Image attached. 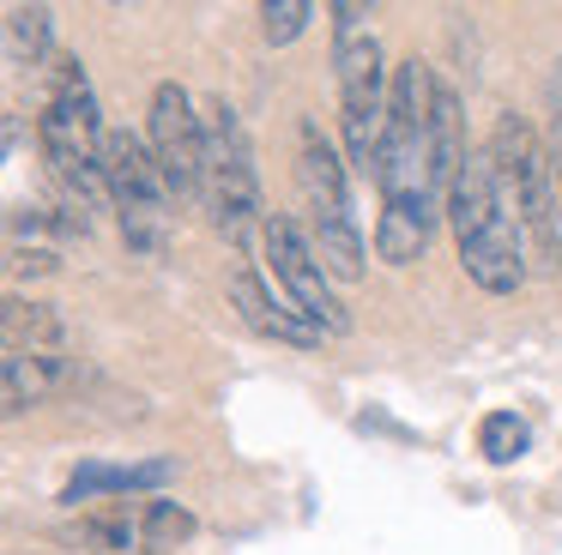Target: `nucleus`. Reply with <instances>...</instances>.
<instances>
[{
  "label": "nucleus",
  "mask_w": 562,
  "mask_h": 555,
  "mask_svg": "<svg viewBox=\"0 0 562 555\" xmlns=\"http://www.w3.org/2000/svg\"><path fill=\"white\" fill-rule=\"evenodd\" d=\"M436 67L429 60H400L393 67V103L375 151V188H381V224H375V253L387 265H412L429 248V229L448 212V181L436 163Z\"/></svg>",
  "instance_id": "1"
},
{
  "label": "nucleus",
  "mask_w": 562,
  "mask_h": 555,
  "mask_svg": "<svg viewBox=\"0 0 562 555\" xmlns=\"http://www.w3.org/2000/svg\"><path fill=\"white\" fill-rule=\"evenodd\" d=\"M37 139H43V163L61 181V205L79 212L91 224V205L103 200V127L98 115V91L79 55H55L49 60V84H43V109H37Z\"/></svg>",
  "instance_id": "2"
},
{
  "label": "nucleus",
  "mask_w": 562,
  "mask_h": 555,
  "mask_svg": "<svg viewBox=\"0 0 562 555\" xmlns=\"http://www.w3.org/2000/svg\"><path fill=\"white\" fill-rule=\"evenodd\" d=\"M448 224H453L460 265L477 290L514 296V290L526 284V248H520V229H514L508 205H502L490 151L460 157V169H453V181H448Z\"/></svg>",
  "instance_id": "3"
},
{
  "label": "nucleus",
  "mask_w": 562,
  "mask_h": 555,
  "mask_svg": "<svg viewBox=\"0 0 562 555\" xmlns=\"http://www.w3.org/2000/svg\"><path fill=\"white\" fill-rule=\"evenodd\" d=\"M490 169H496L502 205H508L520 248L538 272H562V188H557V163H550L544 139L532 133L526 115H496L490 127Z\"/></svg>",
  "instance_id": "4"
},
{
  "label": "nucleus",
  "mask_w": 562,
  "mask_h": 555,
  "mask_svg": "<svg viewBox=\"0 0 562 555\" xmlns=\"http://www.w3.org/2000/svg\"><path fill=\"white\" fill-rule=\"evenodd\" d=\"M333 79H339V109H345V157L363 175H375V151H381V127H387V103H393V72L381 55V36L369 24V7L339 0L333 7Z\"/></svg>",
  "instance_id": "5"
},
{
  "label": "nucleus",
  "mask_w": 562,
  "mask_h": 555,
  "mask_svg": "<svg viewBox=\"0 0 562 555\" xmlns=\"http://www.w3.org/2000/svg\"><path fill=\"white\" fill-rule=\"evenodd\" d=\"M296 181H303V205H308V229H315V253L327 265V278L357 284L363 278V229L351 217V188H345V163L327 145V133L315 121L296 127Z\"/></svg>",
  "instance_id": "6"
},
{
  "label": "nucleus",
  "mask_w": 562,
  "mask_h": 555,
  "mask_svg": "<svg viewBox=\"0 0 562 555\" xmlns=\"http://www.w3.org/2000/svg\"><path fill=\"white\" fill-rule=\"evenodd\" d=\"M200 133H206V200L200 205L231 241H248V229L267 224V217H260V169H255V145L243 133V115L224 97H206Z\"/></svg>",
  "instance_id": "7"
},
{
  "label": "nucleus",
  "mask_w": 562,
  "mask_h": 555,
  "mask_svg": "<svg viewBox=\"0 0 562 555\" xmlns=\"http://www.w3.org/2000/svg\"><path fill=\"white\" fill-rule=\"evenodd\" d=\"M103 193H110L115 217H122V241L146 260H158L170 248V188H164L151 145L127 127H110L103 139Z\"/></svg>",
  "instance_id": "8"
},
{
  "label": "nucleus",
  "mask_w": 562,
  "mask_h": 555,
  "mask_svg": "<svg viewBox=\"0 0 562 555\" xmlns=\"http://www.w3.org/2000/svg\"><path fill=\"white\" fill-rule=\"evenodd\" d=\"M260 248H267L272 284L284 290V302H291L315 332H351V314L339 308V296H333V278H327V265H321V253H315V236H303L296 217L267 212Z\"/></svg>",
  "instance_id": "9"
},
{
  "label": "nucleus",
  "mask_w": 562,
  "mask_h": 555,
  "mask_svg": "<svg viewBox=\"0 0 562 555\" xmlns=\"http://www.w3.org/2000/svg\"><path fill=\"white\" fill-rule=\"evenodd\" d=\"M146 145H151V163H158V175H164V188H170L176 205L206 200V133H200V103L182 84L164 79L158 91H151Z\"/></svg>",
  "instance_id": "10"
},
{
  "label": "nucleus",
  "mask_w": 562,
  "mask_h": 555,
  "mask_svg": "<svg viewBox=\"0 0 562 555\" xmlns=\"http://www.w3.org/2000/svg\"><path fill=\"white\" fill-rule=\"evenodd\" d=\"M231 302H236V314H243L248 332L272 338V344H296V350H315V344H321V332L291 308V302L272 296L260 272H236V278H231Z\"/></svg>",
  "instance_id": "11"
},
{
  "label": "nucleus",
  "mask_w": 562,
  "mask_h": 555,
  "mask_svg": "<svg viewBox=\"0 0 562 555\" xmlns=\"http://www.w3.org/2000/svg\"><path fill=\"white\" fill-rule=\"evenodd\" d=\"M67 374H74V356H67V350H7V362H0L7 410L19 417V410L43 405L55 386H67Z\"/></svg>",
  "instance_id": "12"
},
{
  "label": "nucleus",
  "mask_w": 562,
  "mask_h": 555,
  "mask_svg": "<svg viewBox=\"0 0 562 555\" xmlns=\"http://www.w3.org/2000/svg\"><path fill=\"white\" fill-rule=\"evenodd\" d=\"M170 483V458H146V465H79L61 483V507L98 501V495H127V489H158Z\"/></svg>",
  "instance_id": "13"
},
{
  "label": "nucleus",
  "mask_w": 562,
  "mask_h": 555,
  "mask_svg": "<svg viewBox=\"0 0 562 555\" xmlns=\"http://www.w3.org/2000/svg\"><path fill=\"white\" fill-rule=\"evenodd\" d=\"M0 31H7V43H0L7 67H13V72L43 67V60H49V36H55V12L49 7H7Z\"/></svg>",
  "instance_id": "14"
},
{
  "label": "nucleus",
  "mask_w": 562,
  "mask_h": 555,
  "mask_svg": "<svg viewBox=\"0 0 562 555\" xmlns=\"http://www.w3.org/2000/svg\"><path fill=\"white\" fill-rule=\"evenodd\" d=\"M7 350H67V326L49 302H25V296H7Z\"/></svg>",
  "instance_id": "15"
},
{
  "label": "nucleus",
  "mask_w": 562,
  "mask_h": 555,
  "mask_svg": "<svg viewBox=\"0 0 562 555\" xmlns=\"http://www.w3.org/2000/svg\"><path fill=\"white\" fill-rule=\"evenodd\" d=\"M74 543H86V550H103V555H127L146 543V531H139V513H127V507H115V513H86L74 531H67Z\"/></svg>",
  "instance_id": "16"
},
{
  "label": "nucleus",
  "mask_w": 562,
  "mask_h": 555,
  "mask_svg": "<svg viewBox=\"0 0 562 555\" xmlns=\"http://www.w3.org/2000/svg\"><path fill=\"white\" fill-rule=\"evenodd\" d=\"M477 453H484L490 465H514V458L526 453V422L514 417V410H490V417L477 422Z\"/></svg>",
  "instance_id": "17"
},
{
  "label": "nucleus",
  "mask_w": 562,
  "mask_h": 555,
  "mask_svg": "<svg viewBox=\"0 0 562 555\" xmlns=\"http://www.w3.org/2000/svg\"><path fill=\"white\" fill-rule=\"evenodd\" d=\"M139 531H146V550H176V543L194 537V513L176 501H146L139 507Z\"/></svg>",
  "instance_id": "18"
},
{
  "label": "nucleus",
  "mask_w": 562,
  "mask_h": 555,
  "mask_svg": "<svg viewBox=\"0 0 562 555\" xmlns=\"http://www.w3.org/2000/svg\"><path fill=\"white\" fill-rule=\"evenodd\" d=\"M308 19H315L308 0H272V7H260V36H267L272 48H284L308 31Z\"/></svg>",
  "instance_id": "19"
},
{
  "label": "nucleus",
  "mask_w": 562,
  "mask_h": 555,
  "mask_svg": "<svg viewBox=\"0 0 562 555\" xmlns=\"http://www.w3.org/2000/svg\"><path fill=\"white\" fill-rule=\"evenodd\" d=\"M550 163H557V188H562V60L550 72Z\"/></svg>",
  "instance_id": "20"
}]
</instances>
